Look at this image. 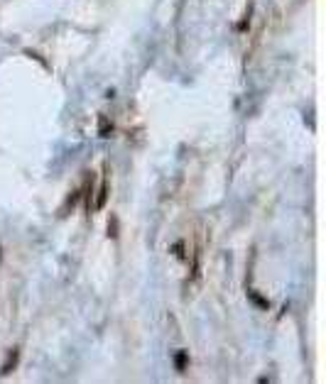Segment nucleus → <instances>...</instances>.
Listing matches in <instances>:
<instances>
[{
  "label": "nucleus",
  "instance_id": "nucleus-1",
  "mask_svg": "<svg viewBox=\"0 0 326 384\" xmlns=\"http://www.w3.org/2000/svg\"><path fill=\"white\" fill-rule=\"evenodd\" d=\"M110 130H113L110 120H108L106 115H101V117H98V137H108V135H110Z\"/></svg>",
  "mask_w": 326,
  "mask_h": 384
},
{
  "label": "nucleus",
  "instance_id": "nucleus-2",
  "mask_svg": "<svg viewBox=\"0 0 326 384\" xmlns=\"http://www.w3.org/2000/svg\"><path fill=\"white\" fill-rule=\"evenodd\" d=\"M186 365H189V352H186V350H179L177 357H174V367H177V372H184Z\"/></svg>",
  "mask_w": 326,
  "mask_h": 384
},
{
  "label": "nucleus",
  "instance_id": "nucleus-3",
  "mask_svg": "<svg viewBox=\"0 0 326 384\" xmlns=\"http://www.w3.org/2000/svg\"><path fill=\"white\" fill-rule=\"evenodd\" d=\"M18 365V350H13L10 355H8V360H5V365L0 367V374H8L10 372V367H15Z\"/></svg>",
  "mask_w": 326,
  "mask_h": 384
},
{
  "label": "nucleus",
  "instance_id": "nucleus-4",
  "mask_svg": "<svg viewBox=\"0 0 326 384\" xmlns=\"http://www.w3.org/2000/svg\"><path fill=\"white\" fill-rule=\"evenodd\" d=\"M106 199H108V181H103V184H101V194H98L96 208H103V206H106Z\"/></svg>",
  "mask_w": 326,
  "mask_h": 384
},
{
  "label": "nucleus",
  "instance_id": "nucleus-5",
  "mask_svg": "<svg viewBox=\"0 0 326 384\" xmlns=\"http://www.w3.org/2000/svg\"><path fill=\"white\" fill-rule=\"evenodd\" d=\"M248 296H250V301H253L255 306H260V308H268V306H270V303H268V299H260V296H257L255 291H250Z\"/></svg>",
  "mask_w": 326,
  "mask_h": 384
},
{
  "label": "nucleus",
  "instance_id": "nucleus-6",
  "mask_svg": "<svg viewBox=\"0 0 326 384\" xmlns=\"http://www.w3.org/2000/svg\"><path fill=\"white\" fill-rule=\"evenodd\" d=\"M108 235H110V237H118V218H115V216L108 220Z\"/></svg>",
  "mask_w": 326,
  "mask_h": 384
}]
</instances>
